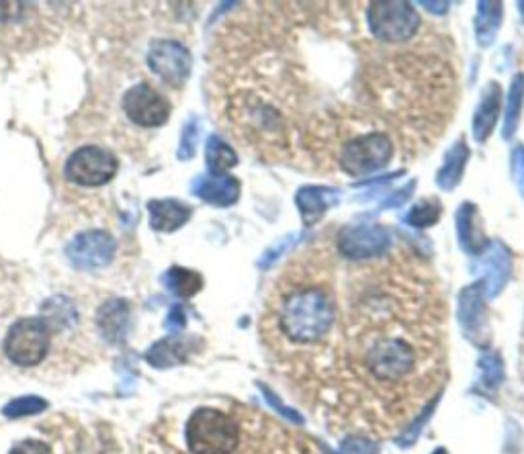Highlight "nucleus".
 <instances>
[{
  "mask_svg": "<svg viewBox=\"0 0 524 454\" xmlns=\"http://www.w3.org/2000/svg\"><path fill=\"white\" fill-rule=\"evenodd\" d=\"M238 25L228 113L262 160L365 176L436 146L453 121V41L377 37L353 3H258Z\"/></svg>",
  "mask_w": 524,
  "mask_h": 454,
  "instance_id": "f257e3e1",
  "label": "nucleus"
},
{
  "mask_svg": "<svg viewBox=\"0 0 524 454\" xmlns=\"http://www.w3.org/2000/svg\"><path fill=\"white\" fill-rule=\"evenodd\" d=\"M332 299L330 334L293 381L332 418L389 434L445 379V299L434 268L385 227H342L310 244Z\"/></svg>",
  "mask_w": 524,
  "mask_h": 454,
  "instance_id": "f03ea898",
  "label": "nucleus"
},
{
  "mask_svg": "<svg viewBox=\"0 0 524 454\" xmlns=\"http://www.w3.org/2000/svg\"><path fill=\"white\" fill-rule=\"evenodd\" d=\"M187 444L193 454H234L240 444V426L220 410L201 407L187 424Z\"/></svg>",
  "mask_w": 524,
  "mask_h": 454,
  "instance_id": "7ed1b4c3",
  "label": "nucleus"
},
{
  "mask_svg": "<svg viewBox=\"0 0 524 454\" xmlns=\"http://www.w3.org/2000/svg\"><path fill=\"white\" fill-rule=\"evenodd\" d=\"M50 350V326L41 317H25L11 326L5 338V354L19 367H35Z\"/></svg>",
  "mask_w": 524,
  "mask_h": 454,
  "instance_id": "20e7f679",
  "label": "nucleus"
},
{
  "mask_svg": "<svg viewBox=\"0 0 524 454\" xmlns=\"http://www.w3.org/2000/svg\"><path fill=\"white\" fill-rule=\"evenodd\" d=\"M117 172V160L99 146H84L66 162V176L80 187L107 185Z\"/></svg>",
  "mask_w": 524,
  "mask_h": 454,
  "instance_id": "39448f33",
  "label": "nucleus"
},
{
  "mask_svg": "<svg viewBox=\"0 0 524 454\" xmlns=\"http://www.w3.org/2000/svg\"><path fill=\"white\" fill-rule=\"evenodd\" d=\"M123 111L140 127H160L170 117L168 101L148 84H136L123 97Z\"/></svg>",
  "mask_w": 524,
  "mask_h": 454,
  "instance_id": "423d86ee",
  "label": "nucleus"
},
{
  "mask_svg": "<svg viewBox=\"0 0 524 454\" xmlns=\"http://www.w3.org/2000/svg\"><path fill=\"white\" fill-rule=\"evenodd\" d=\"M148 66L164 82L179 86L191 74V54L179 41H156L148 52Z\"/></svg>",
  "mask_w": 524,
  "mask_h": 454,
  "instance_id": "0eeeda50",
  "label": "nucleus"
},
{
  "mask_svg": "<svg viewBox=\"0 0 524 454\" xmlns=\"http://www.w3.org/2000/svg\"><path fill=\"white\" fill-rule=\"evenodd\" d=\"M66 256L72 266L82 270L103 268L115 256V240L107 232H84L68 244Z\"/></svg>",
  "mask_w": 524,
  "mask_h": 454,
  "instance_id": "6e6552de",
  "label": "nucleus"
},
{
  "mask_svg": "<svg viewBox=\"0 0 524 454\" xmlns=\"http://www.w3.org/2000/svg\"><path fill=\"white\" fill-rule=\"evenodd\" d=\"M97 328L109 344L125 342L131 328V309L125 299L107 301L97 313Z\"/></svg>",
  "mask_w": 524,
  "mask_h": 454,
  "instance_id": "1a4fd4ad",
  "label": "nucleus"
},
{
  "mask_svg": "<svg viewBox=\"0 0 524 454\" xmlns=\"http://www.w3.org/2000/svg\"><path fill=\"white\" fill-rule=\"evenodd\" d=\"M150 223L156 232H177L191 217V207L174 199H156L148 203Z\"/></svg>",
  "mask_w": 524,
  "mask_h": 454,
  "instance_id": "9d476101",
  "label": "nucleus"
},
{
  "mask_svg": "<svg viewBox=\"0 0 524 454\" xmlns=\"http://www.w3.org/2000/svg\"><path fill=\"white\" fill-rule=\"evenodd\" d=\"M193 193L211 205H230L238 199L240 185L232 176H201L195 180Z\"/></svg>",
  "mask_w": 524,
  "mask_h": 454,
  "instance_id": "9b49d317",
  "label": "nucleus"
},
{
  "mask_svg": "<svg viewBox=\"0 0 524 454\" xmlns=\"http://www.w3.org/2000/svg\"><path fill=\"white\" fill-rule=\"evenodd\" d=\"M187 352H189L187 342L179 338H164L148 350L146 360L156 369H166V367H174V365H179V362H183L187 358Z\"/></svg>",
  "mask_w": 524,
  "mask_h": 454,
  "instance_id": "f8f14e48",
  "label": "nucleus"
},
{
  "mask_svg": "<svg viewBox=\"0 0 524 454\" xmlns=\"http://www.w3.org/2000/svg\"><path fill=\"white\" fill-rule=\"evenodd\" d=\"M162 283H164V287L170 293L179 295L183 299H189V297L197 295L201 291V287H203V279L197 275V272L187 270V268H179V266L170 268L166 275L162 277Z\"/></svg>",
  "mask_w": 524,
  "mask_h": 454,
  "instance_id": "ddd939ff",
  "label": "nucleus"
},
{
  "mask_svg": "<svg viewBox=\"0 0 524 454\" xmlns=\"http://www.w3.org/2000/svg\"><path fill=\"white\" fill-rule=\"evenodd\" d=\"M238 164L236 152L220 138H211L207 144V168L211 176H224V172Z\"/></svg>",
  "mask_w": 524,
  "mask_h": 454,
  "instance_id": "4468645a",
  "label": "nucleus"
},
{
  "mask_svg": "<svg viewBox=\"0 0 524 454\" xmlns=\"http://www.w3.org/2000/svg\"><path fill=\"white\" fill-rule=\"evenodd\" d=\"M494 93L484 97L482 109H479L477 117H475V135L477 140H484L490 135V131L496 125V117L500 113V95H498V86H492Z\"/></svg>",
  "mask_w": 524,
  "mask_h": 454,
  "instance_id": "2eb2a0df",
  "label": "nucleus"
},
{
  "mask_svg": "<svg viewBox=\"0 0 524 454\" xmlns=\"http://www.w3.org/2000/svg\"><path fill=\"white\" fill-rule=\"evenodd\" d=\"M48 410V401L41 399V397H33V395H27V397H19L15 401H11L3 414L7 418H25V416H35V414H41Z\"/></svg>",
  "mask_w": 524,
  "mask_h": 454,
  "instance_id": "dca6fc26",
  "label": "nucleus"
},
{
  "mask_svg": "<svg viewBox=\"0 0 524 454\" xmlns=\"http://www.w3.org/2000/svg\"><path fill=\"white\" fill-rule=\"evenodd\" d=\"M299 205H301V215L310 221V225L322 215V211L326 209V203L322 199L320 189H305L303 193H299Z\"/></svg>",
  "mask_w": 524,
  "mask_h": 454,
  "instance_id": "f3484780",
  "label": "nucleus"
},
{
  "mask_svg": "<svg viewBox=\"0 0 524 454\" xmlns=\"http://www.w3.org/2000/svg\"><path fill=\"white\" fill-rule=\"evenodd\" d=\"M342 454H377V448L369 438L353 436L342 444Z\"/></svg>",
  "mask_w": 524,
  "mask_h": 454,
  "instance_id": "a211bd4d",
  "label": "nucleus"
},
{
  "mask_svg": "<svg viewBox=\"0 0 524 454\" xmlns=\"http://www.w3.org/2000/svg\"><path fill=\"white\" fill-rule=\"evenodd\" d=\"M197 127L195 123H189L183 131V138H181V148H179V156L183 160H189L195 154V142H197Z\"/></svg>",
  "mask_w": 524,
  "mask_h": 454,
  "instance_id": "6ab92c4d",
  "label": "nucleus"
},
{
  "mask_svg": "<svg viewBox=\"0 0 524 454\" xmlns=\"http://www.w3.org/2000/svg\"><path fill=\"white\" fill-rule=\"evenodd\" d=\"M11 454H52L50 446L46 442H39V440H23L19 442Z\"/></svg>",
  "mask_w": 524,
  "mask_h": 454,
  "instance_id": "aec40b11",
  "label": "nucleus"
},
{
  "mask_svg": "<svg viewBox=\"0 0 524 454\" xmlns=\"http://www.w3.org/2000/svg\"><path fill=\"white\" fill-rule=\"evenodd\" d=\"M439 211H441L439 207H436V209H432V207H416L412 211V215H410V221L414 225H430V223L436 221V217H439Z\"/></svg>",
  "mask_w": 524,
  "mask_h": 454,
  "instance_id": "412c9836",
  "label": "nucleus"
},
{
  "mask_svg": "<svg viewBox=\"0 0 524 454\" xmlns=\"http://www.w3.org/2000/svg\"><path fill=\"white\" fill-rule=\"evenodd\" d=\"M185 328V311L181 309V305H174L166 317V330L170 332H179Z\"/></svg>",
  "mask_w": 524,
  "mask_h": 454,
  "instance_id": "4be33fe9",
  "label": "nucleus"
},
{
  "mask_svg": "<svg viewBox=\"0 0 524 454\" xmlns=\"http://www.w3.org/2000/svg\"><path fill=\"white\" fill-rule=\"evenodd\" d=\"M434 454H447V452H445V450H436Z\"/></svg>",
  "mask_w": 524,
  "mask_h": 454,
  "instance_id": "5701e85b",
  "label": "nucleus"
}]
</instances>
